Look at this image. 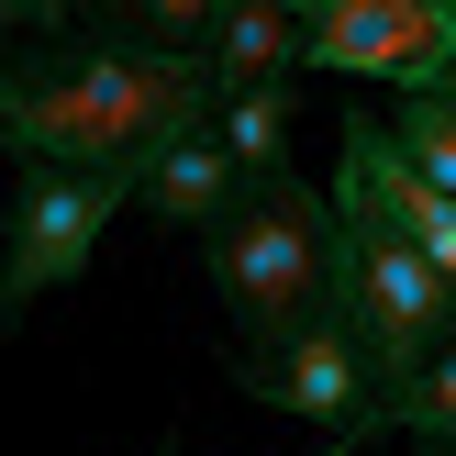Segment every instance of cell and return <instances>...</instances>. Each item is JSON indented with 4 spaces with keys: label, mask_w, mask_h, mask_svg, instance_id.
<instances>
[{
    "label": "cell",
    "mask_w": 456,
    "mask_h": 456,
    "mask_svg": "<svg viewBox=\"0 0 456 456\" xmlns=\"http://www.w3.org/2000/svg\"><path fill=\"white\" fill-rule=\"evenodd\" d=\"M212 67L200 45H145V34H22L0 56V145L22 167H134L167 134L212 123Z\"/></svg>",
    "instance_id": "6da1fadb"
},
{
    "label": "cell",
    "mask_w": 456,
    "mask_h": 456,
    "mask_svg": "<svg viewBox=\"0 0 456 456\" xmlns=\"http://www.w3.org/2000/svg\"><path fill=\"white\" fill-rule=\"evenodd\" d=\"M200 256H212V289L234 312L245 346H279L289 323L334 312V267H346V223L312 178L256 167L212 223H200Z\"/></svg>",
    "instance_id": "7a4b0ae2"
},
{
    "label": "cell",
    "mask_w": 456,
    "mask_h": 456,
    "mask_svg": "<svg viewBox=\"0 0 456 456\" xmlns=\"http://www.w3.org/2000/svg\"><path fill=\"white\" fill-rule=\"evenodd\" d=\"M346 223V212H334ZM334 312H346L356 356H368V390L390 401L401 379L423 368V356L456 334V279L412 256L401 234H379V223H346V267H334Z\"/></svg>",
    "instance_id": "3957f363"
},
{
    "label": "cell",
    "mask_w": 456,
    "mask_h": 456,
    "mask_svg": "<svg viewBox=\"0 0 456 456\" xmlns=\"http://www.w3.org/2000/svg\"><path fill=\"white\" fill-rule=\"evenodd\" d=\"M123 200H134V167H22L12 223H0V323H22L45 289L78 279L101 234L123 223Z\"/></svg>",
    "instance_id": "277c9868"
},
{
    "label": "cell",
    "mask_w": 456,
    "mask_h": 456,
    "mask_svg": "<svg viewBox=\"0 0 456 456\" xmlns=\"http://www.w3.org/2000/svg\"><path fill=\"white\" fill-rule=\"evenodd\" d=\"M234 379L256 401H279L289 423H312L323 445H346V456L379 445V390H368V356H356L346 312H312V323H289L279 346H245Z\"/></svg>",
    "instance_id": "5b68a950"
},
{
    "label": "cell",
    "mask_w": 456,
    "mask_h": 456,
    "mask_svg": "<svg viewBox=\"0 0 456 456\" xmlns=\"http://www.w3.org/2000/svg\"><path fill=\"white\" fill-rule=\"evenodd\" d=\"M334 212H346V223H379V234H401L435 279H456V200L390 145V123H379L368 101H346V123H334Z\"/></svg>",
    "instance_id": "8992f818"
},
{
    "label": "cell",
    "mask_w": 456,
    "mask_h": 456,
    "mask_svg": "<svg viewBox=\"0 0 456 456\" xmlns=\"http://www.w3.org/2000/svg\"><path fill=\"white\" fill-rule=\"evenodd\" d=\"M234 190H245V167L223 156V134H212V123L167 134V145L145 156V178H134V200H145V212L167 223V234H200V223H212Z\"/></svg>",
    "instance_id": "52a82bcc"
},
{
    "label": "cell",
    "mask_w": 456,
    "mask_h": 456,
    "mask_svg": "<svg viewBox=\"0 0 456 456\" xmlns=\"http://www.w3.org/2000/svg\"><path fill=\"white\" fill-rule=\"evenodd\" d=\"M200 67H212V89L289 78V67H301V12H289V0H223V22L200 34Z\"/></svg>",
    "instance_id": "ba28073f"
},
{
    "label": "cell",
    "mask_w": 456,
    "mask_h": 456,
    "mask_svg": "<svg viewBox=\"0 0 456 456\" xmlns=\"http://www.w3.org/2000/svg\"><path fill=\"white\" fill-rule=\"evenodd\" d=\"M379 445H401V456H456V334L401 379L390 401H379Z\"/></svg>",
    "instance_id": "9c48e42d"
},
{
    "label": "cell",
    "mask_w": 456,
    "mask_h": 456,
    "mask_svg": "<svg viewBox=\"0 0 456 456\" xmlns=\"http://www.w3.org/2000/svg\"><path fill=\"white\" fill-rule=\"evenodd\" d=\"M289 111H301V78H245V89L212 101V134H223V156L256 178V167H289Z\"/></svg>",
    "instance_id": "30bf717a"
},
{
    "label": "cell",
    "mask_w": 456,
    "mask_h": 456,
    "mask_svg": "<svg viewBox=\"0 0 456 456\" xmlns=\"http://www.w3.org/2000/svg\"><path fill=\"white\" fill-rule=\"evenodd\" d=\"M390 101H401V111H390V145L456 200V89H390Z\"/></svg>",
    "instance_id": "8fae6325"
},
{
    "label": "cell",
    "mask_w": 456,
    "mask_h": 456,
    "mask_svg": "<svg viewBox=\"0 0 456 456\" xmlns=\"http://www.w3.org/2000/svg\"><path fill=\"white\" fill-rule=\"evenodd\" d=\"M223 22V0H111V34H145V45H200Z\"/></svg>",
    "instance_id": "7c38bea8"
},
{
    "label": "cell",
    "mask_w": 456,
    "mask_h": 456,
    "mask_svg": "<svg viewBox=\"0 0 456 456\" xmlns=\"http://www.w3.org/2000/svg\"><path fill=\"white\" fill-rule=\"evenodd\" d=\"M12 34H111V0H0Z\"/></svg>",
    "instance_id": "4fadbf2b"
},
{
    "label": "cell",
    "mask_w": 456,
    "mask_h": 456,
    "mask_svg": "<svg viewBox=\"0 0 456 456\" xmlns=\"http://www.w3.org/2000/svg\"><path fill=\"white\" fill-rule=\"evenodd\" d=\"M145 456H178V435H167V445H145Z\"/></svg>",
    "instance_id": "5bb4252c"
},
{
    "label": "cell",
    "mask_w": 456,
    "mask_h": 456,
    "mask_svg": "<svg viewBox=\"0 0 456 456\" xmlns=\"http://www.w3.org/2000/svg\"><path fill=\"white\" fill-rule=\"evenodd\" d=\"M323 456H346V445H323Z\"/></svg>",
    "instance_id": "9a60e30c"
}]
</instances>
